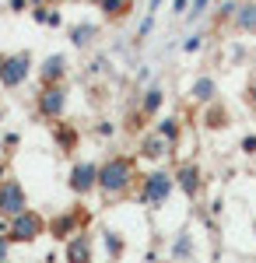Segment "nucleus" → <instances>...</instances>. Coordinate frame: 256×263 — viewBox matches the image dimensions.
<instances>
[{
  "label": "nucleus",
  "mask_w": 256,
  "mask_h": 263,
  "mask_svg": "<svg viewBox=\"0 0 256 263\" xmlns=\"http://www.w3.org/2000/svg\"><path fill=\"white\" fill-rule=\"evenodd\" d=\"M134 162L130 158H123V155H113L109 162L99 168V190L105 197H123L130 186H134Z\"/></svg>",
  "instance_id": "nucleus-1"
},
{
  "label": "nucleus",
  "mask_w": 256,
  "mask_h": 263,
  "mask_svg": "<svg viewBox=\"0 0 256 263\" xmlns=\"http://www.w3.org/2000/svg\"><path fill=\"white\" fill-rule=\"evenodd\" d=\"M172 186H176V176H169V172H151V176H144L140 182V203H165V197L172 193Z\"/></svg>",
  "instance_id": "nucleus-2"
},
{
  "label": "nucleus",
  "mask_w": 256,
  "mask_h": 263,
  "mask_svg": "<svg viewBox=\"0 0 256 263\" xmlns=\"http://www.w3.org/2000/svg\"><path fill=\"white\" fill-rule=\"evenodd\" d=\"M28 211V197H25V186L18 179H4L0 182V214L7 218H18Z\"/></svg>",
  "instance_id": "nucleus-3"
},
{
  "label": "nucleus",
  "mask_w": 256,
  "mask_h": 263,
  "mask_svg": "<svg viewBox=\"0 0 256 263\" xmlns=\"http://www.w3.org/2000/svg\"><path fill=\"white\" fill-rule=\"evenodd\" d=\"M42 232H46V221H42L35 211H25L18 218H11V242H35Z\"/></svg>",
  "instance_id": "nucleus-4"
},
{
  "label": "nucleus",
  "mask_w": 256,
  "mask_h": 263,
  "mask_svg": "<svg viewBox=\"0 0 256 263\" xmlns=\"http://www.w3.org/2000/svg\"><path fill=\"white\" fill-rule=\"evenodd\" d=\"M32 70V57L28 53H14V57H4V70H0V84L4 88H18Z\"/></svg>",
  "instance_id": "nucleus-5"
},
{
  "label": "nucleus",
  "mask_w": 256,
  "mask_h": 263,
  "mask_svg": "<svg viewBox=\"0 0 256 263\" xmlns=\"http://www.w3.org/2000/svg\"><path fill=\"white\" fill-rule=\"evenodd\" d=\"M63 109H67V88H63V84H49V88L39 91V112L46 120L63 116Z\"/></svg>",
  "instance_id": "nucleus-6"
},
{
  "label": "nucleus",
  "mask_w": 256,
  "mask_h": 263,
  "mask_svg": "<svg viewBox=\"0 0 256 263\" xmlns=\"http://www.w3.org/2000/svg\"><path fill=\"white\" fill-rule=\"evenodd\" d=\"M70 190L78 193V197H88L95 186H99V165H92V162H78L74 168H70Z\"/></svg>",
  "instance_id": "nucleus-7"
},
{
  "label": "nucleus",
  "mask_w": 256,
  "mask_h": 263,
  "mask_svg": "<svg viewBox=\"0 0 256 263\" xmlns=\"http://www.w3.org/2000/svg\"><path fill=\"white\" fill-rule=\"evenodd\" d=\"M67 263H92V235L78 232L74 239H67Z\"/></svg>",
  "instance_id": "nucleus-8"
},
{
  "label": "nucleus",
  "mask_w": 256,
  "mask_h": 263,
  "mask_svg": "<svg viewBox=\"0 0 256 263\" xmlns=\"http://www.w3.org/2000/svg\"><path fill=\"white\" fill-rule=\"evenodd\" d=\"M232 25H235V32H242V35H256V0H242L239 4Z\"/></svg>",
  "instance_id": "nucleus-9"
},
{
  "label": "nucleus",
  "mask_w": 256,
  "mask_h": 263,
  "mask_svg": "<svg viewBox=\"0 0 256 263\" xmlns=\"http://www.w3.org/2000/svg\"><path fill=\"white\" fill-rule=\"evenodd\" d=\"M81 218H78V211H70V214H60L57 221H49V235L53 239H74L81 228Z\"/></svg>",
  "instance_id": "nucleus-10"
},
{
  "label": "nucleus",
  "mask_w": 256,
  "mask_h": 263,
  "mask_svg": "<svg viewBox=\"0 0 256 263\" xmlns=\"http://www.w3.org/2000/svg\"><path fill=\"white\" fill-rule=\"evenodd\" d=\"M42 88H49V84H60L63 81V74H67V57H60V53H53L49 60L42 63Z\"/></svg>",
  "instance_id": "nucleus-11"
},
{
  "label": "nucleus",
  "mask_w": 256,
  "mask_h": 263,
  "mask_svg": "<svg viewBox=\"0 0 256 263\" xmlns=\"http://www.w3.org/2000/svg\"><path fill=\"white\" fill-rule=\"evenodd\" d=\"M176 182L182 186L186 197H197V193H200V168H197V165H182V168L176 172Z\"/></svg>",
  "instance_id": "nucleus-12"
},
{
  "label": "nucleus",
  "mask_w": 256,
  "mask_h": 263,
  "mask_svg": "<svg viewBox=\"0 0 256 263\" xmlns=\"http://www.w3.org/2000/svg\"><path fill=\"white\" fill-rule=\"evenodd\" d=\"M161 99H165V91H161V88H148V91H144V99H140V120L155 116L158 109H161Z\"/></svg>",
  "instance_id": "nucleus-13"
},
{
  "label": "nucleus",
  "mask_w": 256,
  "mask_h": 263,
  "mask_svg": "<svg viewBox=\"0 0 256 263\" xmlns=\"http://www.w3.org/2000/svg\"><path fill=\"white\" fill-rule=\"evenodd\" d=\"M165 147H169V141H165V137L148 134V137L140 141V155H144V158H161V155H165Z\"/></svg>",
  "instance_id": "nucleus-14"
},
{
  "label": "nucleus",
  "mask_w": 256,
  "mask_h": 263,
  "mask_svg": "<svg viewBox=\"0 0 256 263\" xmlns=\"http://www.w3.org/2000/svg\"><path fill=\"white\" fill-rule=\"evenodd\" d=\"M190 95H193L197 102H214L217 84L211 81V78H197V81H193V88H190Z\"/></svg>",
  "instance_id": "nucleus-15"
},
{
  "label": "nucleus",
  "mask_w": 256,
  "mask_h": 263,
  "mask_svg": "<svg viewBox=\"0 0 256 263\" xmlns=\"http://www.w3.org/2000/svg\"><path fill=\"white\" fill-rule=\"evenodd\" d=\"M99 7H102V14L105 18H123L126 14V7H130V0H99Z\"/></svg>",
  "instance_id": "nucleus-16"
},
{
  "label": "nucleus",
  "mask_w": 256,
  "mask_h": 263,
  "mask_svg": "<svg viewBox=\"0 0 256 263\" xmlns=\"http://www.w3.org/2000/svg\"><path fill=\"white\" fill-rule=\"evenodd\" d=\"M155 134H158V137H165L169 144H176V137H179V120H176V116L161 120V123L155 126Z\"/></svg>",
  "instance_id": "nucleus-17"
},
{
  "label": "nucleus",
  "mask_w": 256,
  "mask_h": 263,
  "mask_svg": "<svg viewBox=\"0 0 256 263\" xmlns=\"http://www.w3.org/2000/svg\"><path fill=\"white\" fill-rule=\"evenodd\" d=\"M95 32H99L95 25H78V28H70V42L74 46H88V42L95 39Z\"/></svg>",
  "instance_id": "nucleus-18"
},
{
  "label": "nucleus",
  "mask_w": 256,
  "mask_h": 263,
  "mask_svg": "<svg viewBox=\"0 0 256 263\" xmlns=\"http://www.w3.org/2000/svg\"><path fill=\"white\" fill-rule=\"evenodd\" d=\"M207 126L217 130V126H228V112L221 109V105H211V112H207Z\"/></svg>",
  "instance_id": "nucleus-19"
},
{
  "label": "nucleus",
  "mask_w": 256,
  "mask_h": 263,
  "mask_svg": "<svg viewBox=\"0 0 256 263\" xmlns=\"http://www.w3.org/2000/svg\"><path fill=\"white\" fill-rule=\"evenodd\" d=\"M105 249H109V256H113V260L123 256V239H119L116 232H105Z\"/></svg>",
  "instance_id": "nucleus-20"
},
{
  "label": "nucleus",
  "mask_w": 256,
  "mask_h": 263,
  "mask_svg": "<svg viewBox=\"0 0 256 263\" xmlns=\"http://www.w3.org/2000/svg\"><path fill=\"white\" fill-rule=\"evenodd\" d=\"M246 102H249V109H256V78L246 84Z\"/></svg>",
  "instance_id": "nucleus-21"
},
{
  "label": "nucleus",
  "mask_w": 256,
  "mask_h": 263,
  "mask_svg": "<svg viewBox=\"0 0 256 263\" xmlns=\"http://www.w3.org/2000/svg\"><path fill=\"white\" fill-rule=\"evenodd\" d=\"M182 49H186V53H193V49H200V35H190V39L182 42Z\"/></svg>",
  "instance_id": "nucleus-22"
},
{
  "label": "nucleus",
  "mask_w": 256,
  "mask_h": 263,
  "mask_svg": "<svg viewBox=\"0 0 256 263\" xmlns=\"http://www.w3.org/2000/svg\"><path fill=\"white\" fill-rule=\"evenodd\" d=\"M186 249H190V239L182 235V239H179V242H176V256H186Z\"/></svg>",
  "instance_id": "nucleus-23"
},
{
  "label": "nucleus",
  "mask_w": 256,
  "mask_h": 263,
  "mask_svg": "<svg viewBox=\"0 0 256 263\" xmlns=\"http://www.w3.org/2000/svg\"><path fill=\"white\" fill-rule=\"evenodd\" d=\"M242 151H246V155H256V137H246V141H242Z\"/></svg>",
  "instance_id": "nucleus-24"
},
{
  "label": "nucleus",
  "mask_w": 256,
  "mask_h": 263,
  "mask_svg": "<svg viewBox=\"0 0 256 263\" xmlns=\"http://www.w3.org/2000/svg\"><path fill=\"white\" fill-rule=\"evenodd\" d=\"M7 246H11V239L0 235V263H7Z\"/></svg>",
  "instance_id": "nucleus-25"
},
{
  "label": "nucleus",
  "mask_w": 256,
  "mask_h": 263,
  "mask_svg": "<svg viewBox=\"0 0 256 263\" xmlns=\"http://www.w3.org/2000/svg\"><path fill=\"white\" fill-rule=\"evenodd\" d=\"M207 4H211V0H193V18L204 14V7H207Z\"/></svg>",
  "instance_id": "nucleus-26"
},
{
  "label": "nucleus",
  "mask_w": 256,
  "mask_h": 263,
  "mask_svg": "<svg viewBox=\"0 0 256 263\" xmlns=\"http://www.w3.org/2000/svg\"><path fill=\"white\" fill-rule=\"evenodd\" d=\"M186 7H190V0H176V4H172V11H176V14H182Z\"/></svg>",
  "instance_id": "nucleus-27"
},
{
  "label": "nucleus",
  "mask_w": 256,
  "mask_h": 263,
  "mask_svg": "<svg viewBox=\"0 0 256 263\" xmlns=\"http://www.w3.org/2000/svg\"><path fill=\"white\" fill-rule=\"evenodd\" d=\"M25 7V0H11V11H21Z\"/></svg>",
  "instance_id": "nucleus-28"
},
{
  "label": "nucleus",
  "mask_w": 256,
  "mask_h": 263,
  "mask_svg": "<svg viewBox=\"0 0 256 263\" xmlns=\"http://www.w3.org/2000/svg\"><path fill=\"white\" fill-rule=\"evenodd\" d=\"M0 70H4V57H0Z\"/></svg>",
  "instance_id": "nucleus-29"
},
{
  "label": "nucleus",
  "mask_w": 256,
  "mask_h": 263,
  "mask_svg": "<svg viewBox=\"0 0 256 263\" xmlns=\"http://www.w3.org/2000/svg\"><path fill=\"white\" fill-rule=\"evenodd\" d=\"M7 263H11V260H7Z\"/></svg>",
  "instance_id": "nucleus-30"
}]
</instances>
